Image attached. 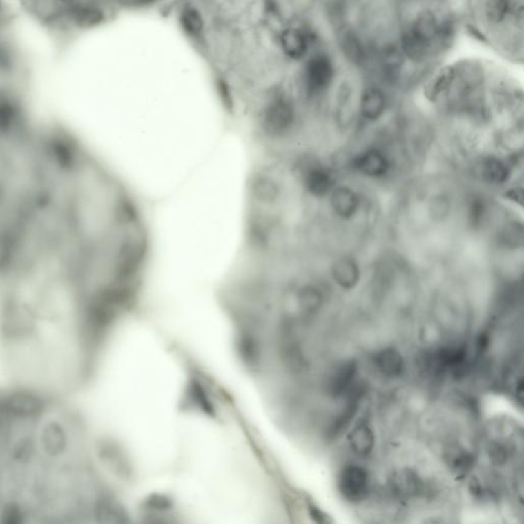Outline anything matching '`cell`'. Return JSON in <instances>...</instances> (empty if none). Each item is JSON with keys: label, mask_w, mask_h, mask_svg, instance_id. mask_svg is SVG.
I'll return each mask as SVG.
<instances>
[{"label": "cell", "mask_w": 524, "mask_h": 524, "mask_svg": "<svg viewBox=\"0 0 524 524\" xmlns=\"http://www.w3.org/2000/svg\"><path fill=\"white\" fill-rule=\"evenodd\" d=\"M337 70L333 52L320 50L311 55L303 68V86L307 95L313 97L328 90L336 80Z\"/></svg>", "instance_id": "obj_1"}, {"label": "cell", "mask_w": 524, "mask_h": 524, "mask_svg": "<svg viewBox=\"0 0 524 524\" xmlns=\"http://www.w3.org/2000/svg\"><path fill=\"white\" fill-rule=\"evenodd\" d=\"M105 20V12L99 4L91 0H82L56 21L64 23L68 28L89 30L101 26Z\"/></svg>", "instance_id": "obj_2"}, {"label": "cell", "mask_w": 524, "mask_h": 524, "mask_svg": "<svg viewBox=\"0 0 524 524\" xmlns=\"http://www.w3.org/2000/svg\"><path fill=\"white\" fill-rule=\"evenodd\" d=\"M339 491L350 503H360L367 498L370 489V478L366 469L358 465L345 467L339 475Z\"/></svg>", "instance_id": "obj_3"}, {"label": "cell", "mask_w": 524, "mask_h": 524, "mask_svg": "<svg viewBox=\"0 0 524 524\" xmlns=\"http://www.w3.org/2000/svg\"><path fill=\"white\" fill-rule=\"evenodd\" d=\"M358 364L356 360H349L340 362L335 367L329 375L327 381V392L331 398H343L356 385Z\"/></svg>", "instance_id": "obj_4"}, {"label": "cell", "mask_w": 524, "mask_h": 524, "mask_svg": "<svg viewBox=\"0 0 524 524\" xmlns=\"http://www.w3.org/2000/svg\"><path fill=\"white\" fill-rule=\"evenodd\" d=\"M364 388L356 383L349 394L345 396L347 398L345 407L341 409L340 413L337 415V417L335 418L333 423L331 424L330 429L328 431L329 438L333 440V439L340 436L343 432L347 431V428L351 424L352 420L354 419L356 414H358L360 404H362V400H364Z\"/></svg>", "instance_id": "obj_5"}, {"label": "cell", "mask_w": 524, "mask_h": 524, "mask_svg": "<svg viewBox=\"0 0 524 524\" xmlns=\"http://www.w3.org/2000/svg\"><path fill=\"white\" fill-rule=\"evenodd\" d=\"M390 485L394 495L402 500L417 498L425 491L423 479L415 471L407 468L392 475Z\"/></svg>", "instance_id": "obj_6"}, {"label": "cell", "mask_w": 524, "mask_h": 524, "mask_svg": "<svg viewBox=\"0 0 524 524\" xmlns=\"http://www.w3.org/2000/svg\"><path fill=\"white\" fill-rule=\"evenodd\" d=\"M281 46L284 54L294 61L304 59L309 54L311 39L309 34L299 28H287L281 34Z\"/></svg>", "instance_id": "obj_7"}, {"label": "cell", "mask_w": 524, "mask_h": 524, "mask_svg": "<svg viewBox=\"0 0 524 524\" xmlns=\"http://www.w3.org/2000/svg\"><path fill=\"white\" fill-rule=\"evenodd\" d=\"M386 109V95L381 88L370 86L360 95V111L367 120L374 121L383 115Z\"/></svg>", "instance_id": "obj_8"}, {"label": "cell", "mask_w": 524, "mask_h": 524, "mask_svg": "<svg viewBox=\"0 0 524 524\" xmlns=\"http://www.w3.org/2000/svg\"><path fill=\"white\" fill-rule=\"evenodd\" d=\"M302 180L305 190L315 197L326 196L334 186V178L324 167L311 166L303 173Z\"/></svg>", "instance_id": "obj_9"}, {"label": "cell", "mask_w": 524, "mask_h": 524, "mask_svg": "<svg viewBox=\"0 0 524 524\" xmlns=\"http://www.w3.org/2000/svg\"><path fill=\"white\" fill-rule=\"evenodd\" d=\"M373 362L377 370L387 378H398L404 373V358L392 347L379 350L373 358Z\"/></svg>", "instance_id": "obj_10"}, {"label": "cell", "mask_w": 524, "mask_h": 524, "mask_svg": "<svg viewBox=\"0 0 524 524\" xmlns=\"http://www.w3.org/2000/svg\"><path fill=\"white\" fill-rule=\"evenodd\" d=\"M445 463L454 474L465 476L475 464V457L471 452L461 445H449L443 454Z\"/></svg>", "instance_id": "obj_11"}, {"label": "cell", "mask_w": 524, "mask_h": 524, "mask_svg": "<svg viewBox=\"0 0 524 524\" xmlns=\"http://www.w3.org/2000/svg\"><path fill=\"white\" fill-rule=\"evenodd\" d=\"M353 165L362 175L373 177L385 175L388 169L385 156L377 150H369L362 153L354 159Z\"/></svg>", "instance_id": "obj_12"}, {"label": "cell", "mask_w": 524, "mask_h": 524, "mask_svg": "<svg viewBox=\"0 0 524 524\" xmlns=\"http://www.w3.org/2000/svg\"><path fill=\"white\" fill-rule=\"evenodd\" d=\"M350 447L360 457H368L375 447V434L367 423L356 426L349 437Z\"/></svg>", "instance_id": "obj_13"}, {"label": "cell", "mask_w": 524, "mask_h": 524, "mask_svg": "<svg viewBox=\"0 0 524 524\" xmlns=\"http://www.w3.org/2000/svg\"><path fill=\"white\" fill-rule=\"evenodd\" d=\"M333 277L340 287L351 289L360 280V269L352 258H343L333 265Z\"/></svg>", "instance_id": "obj_14"}, {"label": "cell", "mask_w": 524, "mask_h": 524, "mask_svg": "<svg viewBox=\"0 0 524 524\" xmlns=\"http://www.w3.org/2000/svg\"><path fill=\"white\" fill-rule=\"evenodd\" d=\"M331 203L335 212L342 218L352 217L358 207V199L356 193L343 186L333 192Z\"/></svg>", "instance_id": "obj_15"}, {"label": "cell", "mask_w": 524, "mask_h": 524, "mask_svg": "<svg viewBox=\"0 0 524 524\" xmlns=\"http://www.w3.org/2000/svg\"><path fill=\"white\" fill-rule=\"evenodd\" d=\"M297 302L304 313H316L322 307V293L313 286H304L297 293Z\"/></svg>", "instance_id": "obj_16"}, {"label": "cell", "mask_w": 524, "mask_h": 524, "mask_svg": "<svg viewBox=\"0 0 524 524\" xmlns=\"http://www.w3.org/2000/svg\"><path fill=\"white\" fill-rule=\"evenodd\" d=\"M180 24L182 29L193 37L200 35L204 29V21H203L202 14L199 12L197 8L188 6L184 8L180 14Z\"/></svg>", "instance_id": "obj_17"}, {"label": "cell", "mask_w": 524, "mask_h": 524, "mask_svg": "<svg viewBox=\"0 0 524 524\" xmlns=\"http://www.w3.org/2000/svg\"><path fill=\"white\" fill-rule=\"evenodd\" d=\"M481 173L487 182H494V184L504 182L509 175L508 167L502 161L495 158L483 161Z\"/></svg>", "instance_id": "obj_18"}, {"label": "cell", "mask_w": 524, "mask_h": 524, "mask_svg": "<svg viewBox=\"0 0 524 524\" xmlns=\"http://www.w3.org/2000/svg\"><path fill=\"white\" fill-rule=\"evenodd\" d=\"M511 451L508 445H505L502 441H495L492 443L489 447V456L491 461L495 465H504L508 462L510 458Z\"/></svg>", "instance_id": "obj_19"}, {"label": "cell", "mask_w": 524, "mask_h": 524, "mask_svg": "<svg viewBox=\"0 0 524 524\" xmlns=\"http://www.w3.org/2000/svg\"><path fill=\"white\" fill-rule=\"evenodd\" d=\"M25 2H26L27 6H28L30 8H32L34 12H36L38 14L40 8H41L42 0H25Z\"/></svg>", "instance_id": "obj_20"}, {"label": "cell", "mask_w": 524, "mask_h": 524, "mask_svg": "<svg viewBox=\"0 0 524 524\" xmlns=\"http://www.w3.org/2000/svg\"><path fill=\"white\" fill-rule=\"evenodd\" d=\"M156 1L157 0H135V3L139 4V6H150Z\"/></svg>", "instance_id": "obj_21"}, {"label": "cell", "mask_w": 524, "mask_h": 524, "mask_svg": "<svg viewBox=\"0 0 524 524\" xmlns=\"http://www.w3.org/2000/svg\"><path fill=\"white\" fill-rule=\"evenodd\" d=\"M316 511H317V514L318 515H322V512H320V511H319V510H316ZM324 517L320 516V523H324Z\"/></svg>", "instance_id": "obj_22"}]
</instances>
